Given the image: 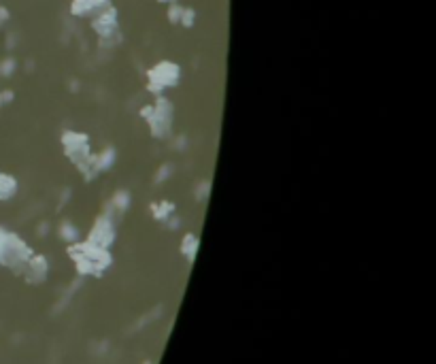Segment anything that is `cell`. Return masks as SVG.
Masks as SVG:
<instances>
[{"mask_svg":"<svg viewBox=\"0 0 436 364\" xmlns=\"http://www.w3.org/2000/svg\"><path fill=\"white\" fill-rule=\"evenodd\" d=\"M15 192H17V181H15V177L9 175V173H3V171H0V201H9V199H13Z\"/></svg>","mask_w":436,"mask_h":364,"instance_id":"7","label":"cell"},{"mask_svg":"<svg viewBox=\"0 0 436 364\" xmlns=\"http://www.w3.org/2000/svg\"><path fill=\"white\" fill-rule=\"evenodd\" d=\"M7 19H9V11H7V9H5L3 5H0V26H3V24L7 21Z\"/></svg>","mask_w":436,"mask_h":364,"instance_id":"8","label":"cell"},{"mask_svg":"<svg viewBox=\"0 0 436 364\" xmlns=\"http://www.w3.org/2000/svg\"><path fill=\"white\" fill-rule=\"evenodd\" d=\"M143 118L147 120L152 134H156L158 126H162L160 132H162V136H166L170 130V122H172V104L164 98H158L156 104H149L147 109H143Z\"/></svg>","mask_w":436,"mask_h":364,"instance_id":"3","label":"cell"},{"mask_svg":"<svg viewBox=\"0 0 436 364\" xmlns=\"http://www.w3.org/2000/svg\"><path fill=\"white\" fill-rule=\"evenodd\" d=\"M28 254H30V251L26 249V245L15 235L7 233L5 228H0V262H5V264L24 262V260H28Z\"/></svg>","mask_w":436,"mask_h":364,"instance_id":"4","label":"cell"},{"mask_svg":"<svg viewBox=\"0 0 436 364\" xmlns=\"http://www.w3.org/2000/svg\"><path fill=\"white\" fill-rule=\"evenodd\" d=\"M181 79V69L174 64V62H160L154 69H149L147 73V83H149V90L152 92H162L166 88L177 86Z\"/></svg>","mask_w":436,"mask_h":364,"instance_id":"1","label":"cell"},{"mask_svg":"<svg viewBox=\"0 0 436 364\" xmlns=\"http://www.w3.org/2000/svg\"><path fill=\"white\" fill-rule=\"evenodd\" d=\"M107 5V0H73V13L75 15H87V13H100V9Z\"/></svg>","mask_w":436,"mask_h":364,"instance_id":"6","label":"cell"},{"mask_svg":"<svg viewBox=\"0 0 436 364\" xmlns=\"http://www.w3.org/2000/svg\"><path fill=\"white\" fill-rule=\"evenodd\" d=\"M118 15H115V9H107V11H100L94 19V30L100 35V37H109L115 33V28H118V19H115Z\"/></svg>","mask_w":436,"mask_h":364,"instance_id":"5","label":"cell"},{"mask_svg":"<svg viewBox=\"0 0 436 364\" xmlns=\"http://www.w3.org/2000/svg\"><path fill=\"white\" fill-rule=\"evenodd\" d=\"M62 145L66 156L77 164L81 169H85L87 164L92 162V149H90V141H87L85 134L79 132H66L62 136Z\"/></svg>","mask_w":436,"mask_h":364,"instance_id":"2","label":"cell"}]
</instances>
